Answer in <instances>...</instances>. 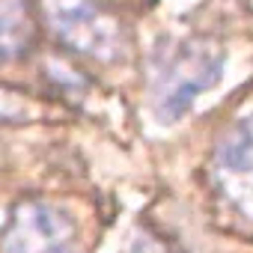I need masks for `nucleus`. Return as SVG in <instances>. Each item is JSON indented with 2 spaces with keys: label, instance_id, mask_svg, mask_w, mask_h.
<instances>
[{
  "label": "nucleus",
  "instance_id": "obj_1",
  "mask_svg": "<svg viewBox=\"0 0 253 253\" xmlns=\"http://www.w3.org/2000/svg\"><path fill=\"white\" fill-rule=\"evenodd\" d=\"M223 57L203 42H182L161 51L152 75V104L161 122L182 119L191 104L220 81Z\"/></svg>",
  "mask_w": 253,
  "mask_h": 253
},
{
  "label": "nucleus",
  "instance_id": "obj_2",
  "mask_svg": "<svg viewBox=\"0 0 253 253\" xmlns=\"http://www.w3.org/2000/svg\"><path fill=\"white\" fill-rule=\"evenodd\" d=\"M45 15L54 33L75 51L98 60L119 54V27L89 0H45Z\"/></svg>",
  "mask_w": 253,
  "mask_h": 253
},
{
  "label": "nucleus",
  "instance_id": "obj_3",
  "mask_svg": "<svg viewBox=\"0 0 253 253\" xmlns=\"http://www.w3.org/2000/svg\"><path fill=\"white\" fill-rule=\"evenodd\" d=\"M75 223L48 203H24L3 235V253H72Z\"/></svg>",
  "mask_w": 253,
  "mask_h": 253
},
{
  "label": "nucleus",
  "instance_id": "obj_4",
  "mask_svg": "<svg viewBox=\"0 0 253 253\" xmlns=\"http://www.w3.org/2000/svg\"><path fill=\"white\" fill-rule=\"evenodd\" d=\"M33 24L21 0H0V63L18 60L30 51Z\"/></svg>",
  "mask_w": 253,
  "mask_h": 253
}]
</instances>
